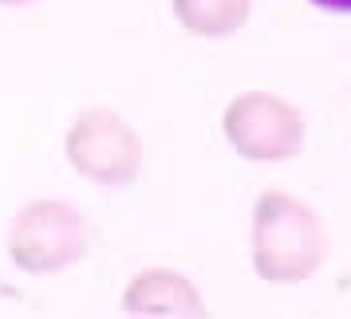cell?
<instances>
[{"label": "cell", "instance_id": "6da1fadb", "mask_svg": "<svg viewBox=\"0 0 351 319\" xmlns=\"http://www.w3.org/2000/svg\"><path fill=\"white\" fill-rule=\"evenodd\" d=\"M328 225L285 190H265L253 205V272L265 284H304L328 260Z\"/></svg>", "mask_w": 351, "mask_h": 319}, {"label": "cell", "instance_id": "7a4b0ae2", "mask_svg": "<svg viewBox=\"0 0 351 319\" xmlns=\"http://www.w3.org/2000/svg\"><path fill=\"white\" fill-rule=\"evenodd\" d=\"M91 221L75 205L56 197H36L20 205L8 225V256L28 276H51L83 260L91 253Z\"/></svg>", "mask_w": 351, "mask_h": 319}, {"label": "cell", "instance_id": "3957f363", "mask_svg": "<svg viewBox=\"0 0 351 319\" xmlns=\"http://www.w3.org/2000/svg\"><path fill=\"white\" fill-rule=\"evenodd\" d=\"M64 154L71 170L95 186H130L143 170V138L111 107H87L71 118L64 134Z\"/></svg>", "mask_w": 351, "mask_h": 319}, {"label": "cell", "instance_id": "277c9868", "mask_svg": "<svg viewBox=\"0 0 351 319\" xmlns=\"http://www.w3.org/2000/svg\"><path fill=\"white\" fill-rule=\"evenodd\" d=\"M229 146L249 162H288L304 150V114L272 91H241L221 114Z\"/></svg>", "mask_w": 351, "mask_h": 319}, {"label": "cell", "instance_id": "5b68a950", "mask_svg": "<svg viewBox=\"0 0 351 319\" xmlns=\"http://www.w3.org/2000/svg\"><path fill=\"white\" fill-rule=\"evenodd\" d=\"M123 311L138 319H209V307L190 276L174 268H146L123 288Z\"/></svg>", "mask_w": 351, "mask_h": 319}, {"label": "cell", "instance_id": "8992f818", "mask_svg": "<svg viewBox=\"0 0 351 319\" xmlns=\"http://www.w3.org/2000/svg\"><path fill=\"white\" fill-rule=\"evenodd\" d=\"M170 4H174L178 24L206 40L241 32L253 16V0H170Z\"/></svg>", "mask_w": 351, "mask_h": 319}, {"label": "cell", "instance_id": "52a82bcc", "mask_svg": "<svg viewBox=\"0 0 351 319\" xmlns=\"http://www.w3.org/2000/svg\"><path fill=\"white\" fill-rule=\"evenodd\" d=\"M324 12H351V0H312Z\"/></svg>", "mask_w": 351, "mask_h": 319}, {"label": "cell", "instance_id": "ba28073f", "mask_svg": "<svg viewBox=\"0 0 351 319\" xmlns=\"http://www.w3.org/2000/svg\"><path fill=\"white\" fill-rule=\"evenodd\" d=\"M0 4H12V8H24V4H36V0H0Z\"/></svg>", "mask_w": 351, "mask_h": 319}]
</instances>
